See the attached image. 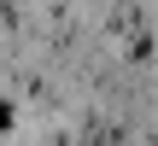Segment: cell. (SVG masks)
<instances>
[{"label":"cell","mask_w":158,"mask_h":146,"mask_svg":"<svg viewBox=\"0 0 158 146\" xmlns=\"http://www.w3.org/2000/svg\"><path fill=\"white\" fill-rule=\"evenodd\" d=\"M0 129H12V105L6 99H0Z\"/></svg>","instance_id":"6da1fadb"}]
</instances>
